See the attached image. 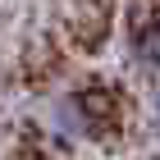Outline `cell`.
<instances>
[{
    "label": "cell",
    "instance_id": "1",
    "mask_svg": "<svg viewBox=\"0 0 160 160\" xmlns=\"http://www.w3.org/2000/svg\"><path fill=\"white\" fill-rule=\"evenodd\" d=\"M156 105H160V101H156Z\"/></svg>",
    "mask_w": 160,
    "mask_h": 160
}]
</instances>
